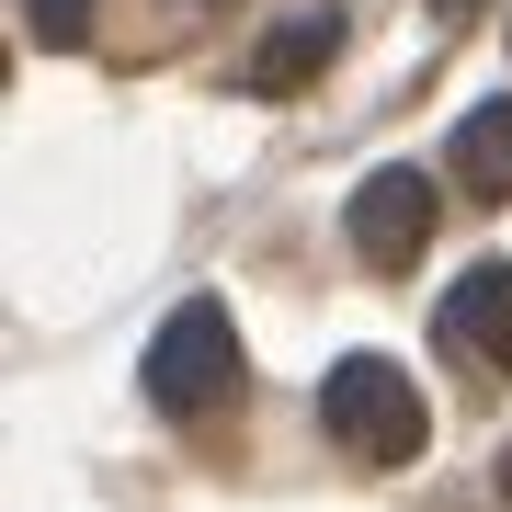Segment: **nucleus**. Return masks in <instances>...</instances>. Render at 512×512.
Listing matches in <instances>:
<instances>
[{
  "instance_id": "1",
  "label": "nucleus",
  "mask_w": 512,
  "mask_h": 512,
  "mask_svg": "<svg viewBox=\"0 0 512 512\" xmlns=\"http://www.w3.org/2000/svg\"><path fill=\"white\" fill-rule=\"evenodd\" d=\"M148 399H160L171 421H217L239 410V330L217 296H194V308L160 319V342H148Z\"/></svg>"
},
{
  "instance_id": "2",
  "label": "nucleus",
  "mask_w": 512,
  "mask_h": 512,
  "mask_svg": "<svg viewBox=\"0 0 512 512\" xmlns=\"http://www.w3.org/2000/svg\"><path fill=\"white\" fill-rule=\"evenodd\" d=\"M319 421H330V444H353V456H376V467H410L421 456V387L387 365V353H342L319 387Z\"/></svg>"
},
{
  "instance_id": "3",
  "label": "nucleus",
  "mask_w": 512,
  "mask_h": 512,
  "mask_svg": "<svg viewBox=\"0 0 512 512\" xmlns=\"http://www.w3.org/2000/svg\"><path fill=\"white\" fill-rule=\"evenodd\" d=\"M342 228H353V251H365L376 274H410L421 239H433V183L387 160V171H365V183H353V217H342Z\"/></svg>"
},
{
  "instance_id": "4",
  "label": "nucleus",
  "mask_w": 512,
  "mask_h": 512,
  "mask_svg": "<svg viewBox=\"0 0 512 512\" xmlns=\"http://www.w3.org/2000/svg\"><path fill=\"white\" fill-rule=\"evenodd\" d=\"M433 342L478 376H512V262H478V274L433 308Z\"/></svg>"
},
{
  "instance_id": "5",
  "label": "nucleus",
  "mask_w": 512,
  "mask_h": 512,
  "mask_svg": "<svg viewBox=\"0 0 512 512\" xmlns=\"http://www.w3.org/2000/svg\"><path fill=\"white\" fill-rule=\"evenodd\" d=\"M330 57H342V12H296V23H274V35L251 46V92H296Z\"/></svg>"
},
{
  "instance_id": "6",
  "label": "nucleus",
  "mask_w": 512,
  "mask_h": 512,
  "mask_svg": "<svg viewBox=\"0 0 512 512\" xmlns=\"http://www.w3.org/2000/svg\"><path fill=\"white\" fill-rule=\"evenodd\" d=\"M456 183L467 194H512V103H478L456 126Z\"/></svg>"
},
{
  "instance_id": "7",
  "label": "nucleus",
  "mask_w": 512,
  "mask_h": 512,
  "mask_svg": "<svg viewBox=\"0 0 512 512\" xmlns=\"http://www.w3.org/2000/svg\"><path fill=\"white\" fill-rule=\"evenodd\" d=\"M23 23H35L46 46H80L92 35V0H23Z\"/></svg>"
},
{
  "instance_id": "8",
  "label": "nucleus",
  "mask_w": 512,
  "mask_h": 512,
  "mask_svg": "<svg viewBox=\"0 0 512 512\" xmlns=\"http://www.w3.org/2000/svg\"><path fill=\"white\" fill-rule=\"evenodd\" d=\"M501 501H512V456H501Z\"/></svg>"
},
{
  "instance_id": "9",
  "label": "nucleus",
  "mask_w": 512,
  "mask_h": 512,
  "mask_svg": "<svg viewBox=\"0 0 512 512\" xmlns=\"http://www.w3.org/2000/svg\"><path fill=\"white\" fill-rule=\"evenodd\" d=\"M433 12H456V0H433Z\"/></svg>"
}]
</instances>
